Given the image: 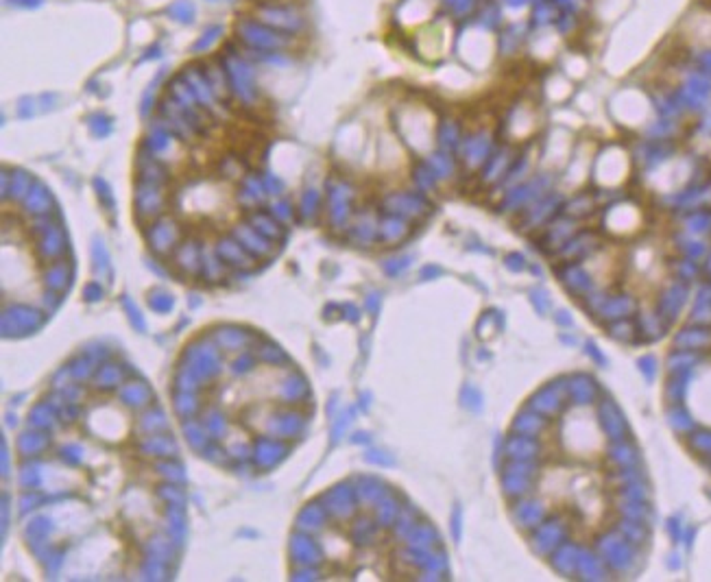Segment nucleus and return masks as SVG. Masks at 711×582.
<instances>
[{
	"label": "nucleus",
	"instance_id": "f257e3e1",
	"mask_svg": "<svg viewBox=\"0 0 711 582\" xmlns=\"http://www.w3.org/2000/svg\"><path fill=\"white\" fill-rule=\"evenodd\" d=\"M541 495L550 508L571 526L594 530L609 510L607 482L600 471L576 465H557L546 471Z\"/></svg>",
	"mask_w": 711,
	"mask_h": 582
},
{
	"label": "nucleus",
	"instance_id": "f03ea898",
	"mask_svg": "<svg viewBox=\"0 0 711 582\" xmlns=\"http://www.w3.org/2000/svg\"><path fill=\"white\" fill-rule=\"evenodd\" d=\"M559 13L561 11L557 9V5L552 3V0H539V3H535V9H532V25L537 29H546L557 22Z\"/></svg>",
	"mask_w": 711,
	"mask_h": 582
},
{
	"label": "nucleus",
	"instance_id": "7ed1b4c3",
	"mask_svg": "<svg viewBox=\"0 0 711 582\" xmlns=\"http://www.w3.org/2000/svg\"><path fill=\"white\" fill-rule=\"evenodd\" d=\"M555 29L559 31V35H571L576 29V13H567V11H561L559 18H557V22H555Z\"/></svg>",
	"mask_w": 711,
	"mask_h": 582
},
{
	"label": "nucleus",
	"instance_id": "20e7f679",
	"mask_svg": "<svg viewBox=\"0 0 711 582\" xmlns=\"http://www.w3.org/2000/svg\"><path fill=\"white\" fill-rule=\"evenodd\" d=\"M504 44H506V53H515L520 48V44L524 42V31L522 27H510L506 33H504Z\"/></svg>",
	"mask_w": 711,
	"mask_h": 582
},
{
	"label": "nucleus",
	"instance_id": "39448f33",
	"mask_svg": "<svg viewBox=\"0 0 711 582\" xmlns=\"http://www.w3.org/2000/svg\"><path fill=\"white\" fill-rule=\"evenodd\" d=\"M552 3L557 5L559 11H567V13H578L583 7L581 0H552Z\"/></svg>",
	"mask_w": 711,
	"mask_h": 582
},
{
	"label": "nucleus",
	"instance_id": "423d86ee",
	"mask_svg": "<svg viewBox=\"0 0 711 582\" xmlns=\"http://www.w3.org/2000/svg\"><path fill=\"white\" fill-rule=\"evenodd\" d=\"M528 3H532V0H504V5L510 7V9H522V7H526Z\"/></svg>",
	"mask_w": 711,
	"mask_h": 582
}]
</instances>
